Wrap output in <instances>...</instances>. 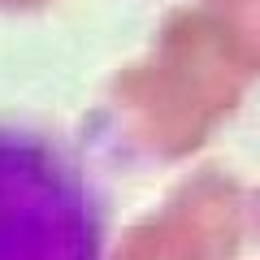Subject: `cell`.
Instances as JSON below:
<instances>
[{"label": "cell", "mask_w": 260, "mask_h": 260, "mask_svg": "<svg viewBox=\"0 0 260 260\" xmlns=\"http://www.w3.org/2000/svg\"><path fill=\"white\" fill-rule=\"evenodd\" d=\"M0 260H91V217L74 174L13 130H0Z\"/></svg>", "instance_id": "1"}]
</instances>
